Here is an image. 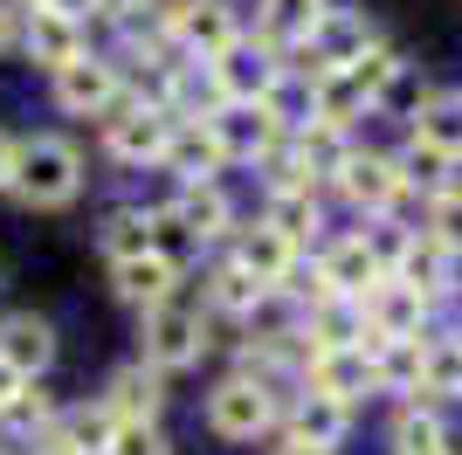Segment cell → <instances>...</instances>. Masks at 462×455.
<instances>
[{
  "label": "cell",
  "mask_w": 462,
  "mask_h": 455,
  "mask_svg": "<svg viewBox=\"0 0 462 455\" xmlns=\"http://www.w3.org/2000/svg\"><path fill=\"white\" fill-rule=\"evenodd\" d=\"M352 428V400L325 394V386H304L297 394V407H290V435H304V441H325V449H338Z\"/></svg>",
  "instance_id": "18"
},
{
  "label": "cell",
  "mask_w": 462,
  "mask_h": 455,
  "mask_svg": "<svg viewBox=\"0 0 462 455\" xmlns=\"http://www.w3.org/2000/svg\"><path fill=\"white\" fill-rule=\"evenodd\" d=\"M166 166H173L180 180H214V172L228 166V145L214 132V117H180L173 138H166Z\"/></svg>",
  "instance_id": "14"
},
{
  "label": "cell",
  "mask_w": 462,
  "mask_h": 455,
  "mask_svg": "<svg viewBox=\"0 0 462 455\" xmlns=\"http://www.w3.org/2000/svg\"><path fill=\"white\" fill-rule=\"evenodd\" d=\"M35 455H77V449H62V441H56V435H49V441H42V449H35Z\"/></svg>",
  "instance_id": "41"
},
{
  "label": "cell",
  "mask_w": 462,
  "mask_h": 455,
  "mask_svg": "<svg viewBox=\"0 0 462 455\" xmlns=\"http://www.w3.org/2000/svg\"><path fill=\"white\" fill-rule=\"evenodd\" d=\"M0 421H7V428H35V435H49V428H56V400H49V386L21 379V394L0 407Z\"/></svg>",
  "instance_id": "31"
},
{
  "label": "cell",
  "mask_w": 462,
  "mask_h": 455,
  "mask_svg": "<svg viewBox=\"0 0 462 455\" xmlns=\"http://www.w3.org/2000/svg\"><path fill=\"white\" fill-rule=\"evenodd\" d=\"M104 455H166V435H159L152 421H117V435Z\"/></svg>",
  "instance_id": "34"
},
{
  "label": "cell",
  "mask_w": 462,
  "mask_h": 455,
  "mask_svg": "<svg viewBox=\"0 0 462 455\" xmlns=\"http://www.w3.org/2000/svg\"><path fill=\"white\" fill-rule=\"evenodd\" d=\"M448 172H456V159H448V152L421 145V138H407V152H401V180H407V187L448 193Z\"/></svg>",
  "instance_id": "29"
},
{
  "label": "cell",
  "mask_w": 462,
  "mask_h": 455,
  "mask_svg": "<svg viewBox=\"0 0 462 455\" xmlns=\"http://www.w3.org/2000/svg\"><path fill=\"white\" fill-rule=\"evenodd\" d=\"M214 132L228 145V159H270L283 145V117L270 104H228V111L214 117Z\"/></svg>",
  "instance_id": "13"
},
{
  "label": "cell",
  "mask_w": 462,
  "mask_h": 455,
  "mask_svg": "<svg viewBox=\"0 0 462 455\" xmlns=\"http://www.w3.org/2000/svg\"><path fill=\"white\" fill-rule=\"evenodd\" d=\"M111 414L117 421H152L159 400H166V373L159 366H125V373H111Z\"/></svg>",
  "instance_id": "23"
},
{
  "label": "cell",
  "mask_w": 462,
  "mask_h": 455,
  "mask_svg": "<svg viewBox=\"0 0 462 455\" xmlns=\"http://www.w3.org/2000/svg\"><path fill=\"white\" fill-rule=\"evenodd\" d=\"M7 49H21V14H14V0H0V56Z\"/></svg>",
  "instance_id": "35"
},
{
  "label": "cell",
  "mask_w": 462,
  "mask_h": 455,
  "mask_svg": "<svg viewBox=\"0 0 462 455\" xmlns=\"http://www.w3.org/2000/svg\"><path fill=\"white\" fill-rule=\"evenodd\" d=\"M393 276H401L407 290H421L428 303L442 297L448 283H456V255H448L442 242H435V235H414V242L401 248V263H393Z\"/></svg>",
  "instance_id": "22"
},
{
  "label": "cell",
  "mask_w": 462,
  "mask_h": 455,
  "mask_svg": "<svg viewBox=\"0 0 462 455\" xmlns=\"http://www.w3.org/2000/svg\"><path fill=\"white\" fill-rule=\"evenodd\" d=\"M97 242H104L111 263H125V255L159 248V228H152V214H138V208H111V214H104V228H97Z\"/></svg>",
  "instance_id": "26"
},
{
  "label": "cell",
  "mask_w": 462,
  "mask_h": 455,
  "mask_svg": "<svg viewBox=\"0 0 462 455\" xmlns=\"http://www.w3.org/2000/svg\"><path fill=\"white\" fill-rule=\"evenodd\" d=\"M359 303H366V331L373 339H421L428 331V297L407 290L401 276H380Z\"/></svg>",
  "instance_id": "10"
},
{
  "label": "cell",
  "mask_w": 462,
  "mask_h": 455,
  "mask_svg": "<svg viewBox=\"0 0 462 455\" xmlns=\"http://www.w3.org/2000/svg\"><path fill=\"white\" fill-rule=\"evenodd\" d=\"M214 70H221V83H228V104H270L276 83L290 76V62H283L276 42H263V49L235 42L228 56H214Z\"/></svg>",
  "instance_id": "6"
},
{
  "label": "cell",
  "mask_w": 462,
  "mask_h": 455,
  "mask_svg": "<svg viewBox=\"0 0 462 455\" xmlns=\"http://www.w3.org/2000/svg\"><path fill=\"white\" fill-rule=\"evenodd\" d=\"M49 435H56L62 449H77V455H104V449H111V435H117V414H111V400H90V407L56 414Z\"/></svg>",
  "instance_id": "24"
},
{
  "label": "cell",
  "mask_w": 462,
  "mask_h": 455,
  "mask_svg": "<svg viewBox=\"0 0 462 455\" xmlns=\"http://www.w3.org/2000/svg\"><path fill=\"white\" fill-rule=\"evenodd\" d=\"M373 49V28H366V14H346V7H325V14L310 21L304 35H297V70H346V62H359Z\"/></svg>",
  "instance_id": "5"
},
{
  "label": "cell",
  "mask_w": 462,
  "mask_h": 455,
  "mask_svg": "<svg viewBox=\"0 0 462 455\" xmlns=\"http://www.w3.org/2000/svg\"><path fill=\"white\" fill-rule=\"evenodd\" d=\"M77 187H83V152L69 138H28V145H14L7 193H14L21 208H69Z\"/></svg>",
  "instance_id": "1"
},
{
  "label": "cell",
  "mask_w": 462,
  "mask_h": 455,
  "mask_svg": "<svg viewBox=\"0 0 462 455\" xmlns=\"http://www.w3.org/2000/svg\"><path fill=\"white\" fill-rule=\"evenodd\" d=\"M21 394V373H14V366H7V359H0V407H7V400H14Z\"/></svg>",
  "instance_id": "38"
},
{
  "label": "cell",
  "mask_w": 462,
  "mask_h": 455,
  "mask_svg": "<svg viewBox=\"0 0 462 455\" xmlns=\"http://www.w3.org/2000/svg\"><path fill=\"white\" fill-rule=\"evenodd\" d=\"M373 104H380L386 117H414V111L428 104V83H421V70H414V62H393V76L380 83V97H373Z\"/></svg>",
  "instance_id": "30"
},
{
  "label": "cell",
  "mask_w": 462,
  "mask_h": 455,
  "mask_svg": "<svg viewBox=\"0 0 462 455\" xmlns=\"http://www.w3.org/2000/svg\"><path fill=\"white\" fill-rule=\"evenodd\" d=\"M318 14H325V0H263V35L283 49V42H290V35H304Z\"/></svg>",
  "instance_id": "32"
},
{
  "label": "cell",
  "mask_w": 462,
  "mask_h": 455,
  "mask_svg": "<svg viewBox=\"0 0 462 455\" xmlns=\"http://www.w3.org/2000/svg\"><path fill=\"white\" fill-rule=\"evenodd\" d=\"M180 117L166 111V104H145V97H117L111 111H104V145H111L117 166H152V159H166V138H173Z\"/></svg>",
  "instance_id": "3"
},
{
  "label": "cell",
  "mask_w": 462,
  "mask_h": 455,
  "mask_svg": "<svg viewBox=\"0 0 462 455\" xmlns=\"http://www.w3.org/2000/svg\"><path fill=\"white\" fill-rule=\"evenodd\" d=\"M380 276H386V263H380V248H373L366 235H346V242H331V255H325V283L338 290V297H366Z\"/></svg>",
  "instance_id": "19"
},
{
  "label": "cell",
  "mask_w": 462,
  "mask_h": 455,
  "mask_svg": "<svg viewBox=\"0 0 462 455\" xmlns=\"http://www.w3.org/2000/svg\"><path fill=\"white\" fill-rule=\"evenodd\" d=\"M310 386H325V394H338V400H359L366 386H380V379H373V352H366V345L310 352Z\"/></svg>",
  "instance_id": "20"
},
{
  "label": "cell",
  "mask_w": 462,
  "mask_h": 455,
  "mask_svg": "<svg viewBox=\"0 0 462 455\" xmlns=\"http://www.w3.org/2000/svg\"><path fill=\"white\" fill-rule=\"evenodd\" d=\"M338 187H346V200L359 214H386L407 193V180H401V159H386V152H352L346 172H338Z\"/></svg>",
  "instance_id": "11"
},
{
  "label": "cell",
  "mask_w": 462,
  "mask_h": 455,
  "mask_svg": "<svg viewBox=\"0 0 462 455\" xmlns=\"http://www.w3.org/2000/svg\"><path fill=\"white\" fill-rule=\"evenodd\" d=\"M414 138L448 159H462V97H428L421 111H414Z\"/></svg>",
  "instance_id": "27"
},
{
  "label": "cell",
  "mask_w": 462,
  "mask_h": 455,
  "mask_svg": "<svg viewBox=\"0 0 462 455\" xmlns=\"http://www.w3.org/2000/svg\"><path fill=\"white\" fill-rule=\"evenodd\" d=\"M104 14H138V7H152V0H97Z\"/></svg>",
  "instance_id": "40"
},
{
  "label": "cell",
  "mask_w": 462,
  "mask_h": 455,
  "mask_svg": "<svg viewBox=\"0 0 462 455\" xmlns=\"http://www.w3.org/2000/svg\"><path fill=\"white\" fill-rule=\"evenodd\" d=\"M166 28H173V42H187L200 62L228 56L235 42H242V28H235V7H228V0H180V7H166Z\"/></svg>",
  "instance_id": "7"
},
{
  "label": "cell",
  "mask_w": 462,
  "mask_h": 455,
  "mask_svg": "<svg viewBox=\"0 0 462 455\" xmlns=\"http://www.w3.org/2000/svg\"><path fill=\"white\" fill-rule=\"evenodd\" d=\"M263 297H270V290L255 283L249 269H214V283H208V311H235V318H255V311H263Z\"/></svg>",
  "instance_id": "28"
},
{
  "label": "cell",
  "mask_w": 462,
  "mask_h": 455,
  "mask_svg": "<svg viewBox=\"0 0 462 455\" xmlns=\"http://www.w3.org/2000/svg\"><path fill=\"white\" fill-rule=\"evenodd\" d=\"M125 97V83H117V62H104V56H69L56 70V104L69 117H104Z\"/></svg>",
  "instance_id": "8"
},
{
  "label": "cell",
  "mask_w": 462,
  "mask_h": 455,
  "mask_svg": "<svg viewBox=\"0 0 462 455\" xmlns=\"http://www.w3.org/2000/svg\"><path fill=\"white\" fill-rule=\"evenodd\" d=\"M208 428L221 441H255L263 428H276V394H270V379H255V373H235L221 379L208 394Z\"/></svg>",
  "instance_id": "4"
},
{
  "label": "cell",
  "mask_w": 462,
  "mask_h": 455,
  "mask_svg": "<svg viewBox=\"0 0 462 455\" xmlns=\"http://www.w3.org/2000/svg\"><path fill=\"white\" fill-rule=\"evenodd\" d=\"M297 166H304V180H338L352 159V138L346 125H331V117H310L304 132H297V152H290Z\"/></svg>",
  "instance_id": "21"
},
{
  "label": "cell",
  "mask_w": 462,
  "mask_h": 455,
  "mask_svg": "<svg viewBox=\"0 0 462 455\" xmlns=\"http://www.w3.org/2000/svg\"><path fill=\"white\" fill-rule=\"evenodd\" d=\"M263 221L276 228V235H290V242H304V235H318V187H270V208H263Z\"/></svg>",
  "instance_id": "25"
},
{
  "label": "cell",
  "mask_w": 462,
  "mask_h": 455,
  "mask_svg": "<svg viewBox=\"0 0 462 455\" xmlns=\"http://www.w3.org/2000/svg\"><path fill=\"white\" fill-rule=\"evenodd\" d=\"M200 352H208V311H200V303H187L173 290L166 303L145 311V366L187 373V366H200Z\"/></svg>",
  "instance_id": "2"
},
{
  "label": "cell",
  "mask_w": 462,
  "mask_h": 455,
  "mask_svg": "<svg viewBox=\"0 0 462 455\" xmlns=\"http://www.w3.org/2000/svg\"><path fill=\"white\" fill-rule=\"evenodd\" d=\"M111 290H117V303L152 311V303H166V297L180 290V255H166V248L125 255V263H111Z\"/></svg>",
  "instance_id": "9"
},
{
  "label": "cell",
  "mask_w": 462,
  "mask_h": 455,
  "mask_svg": "<svg viewBox=\"0 0 462 455\" xmlns=\"http://www.w3.org/2000/svg\"><path fill=\"white\" fill-rule=\"evenodd\" d=\"M0 359L14 366L21 379H42L56 366V324L35 318V311H14V318H0Z\"/></svg>",
  "instance_id": "12"
},
{
  "label": "cell",
  "mask_w": 462,
  "mask_h": 455,
  "mask_svg": "<svg viewBox=\"0 0 462 455\" xmlns=\"http://www.w3.org/2000/svg\"><path fill=\"white\" fill-rule=\"evenodd\" d=\"M7 180H14V138L0 132V187H7Z\"/></svg>",
  "instance_id": "39"
},
{
  "label": "cell",
  "mask_w": 462,
  "mask_h": 455,
  "mask_svg": "<svg viewBox=\"0 0 462 455\" xmlns=\"http://www.w3.org/2000/svg\"><path fill=\"white\" fill-rule=\"evenodd\" d=\"M35 7H42V0H35Z\"/></svg>",
  "instance_id": "42"
},
{
  "label": "cell",
  "mask_w": 462,
  "mask_h": 455,
  "mask_svg": "<svg viewBox=\"0 0 462 455\" xmlns=\"http://www.w3.org/2000/svg\"><path fill=\"white\" fill-rule=\"evenodd\" d=\"M42 7H56V14H69V21H83V14H97V0H42Z\"/></svg>",
  "instance_id": "37"
},
{
  "label": "cell",
  "mask_w": 462,
  "mask_h": 455,
  "mask_svg": "<svg viewBox=\"0 0 462 455\" xmlns=\"http://www.w3.org/2000/svg\"><path fill=\"white\" fill-rule=\"evenodd\" d=\"M159 221H166V228H187L193 242H214V235H228L235 208H228V193L214 187V180H187V187H180V200L159 214Z\"/></svg>",
  "instance_id": "16"
},
{
  "label": "cell",
  "mask_w": 462,
  "mask_h": 455,
  "mask_svg": "<svg viewBox=\"0 0 462 455\" xmlns=\"http://www.w3.org/2000/svg\"><path fill=\"white\" fill-rule=\"evenodd\" d=\"M21 49H28V62H42V70H62L69 56H83V28L69 14H56V7H35V14L21 21Z\"/></svg>",
  "instance_id": "17"
},
{
  "label": "cell",
  "mask_w": 462,
  "mask_h": 455,
  "mask_svg": "<svg viewBox=\"0 0 462 455\" xmlns=\"http://www.w3.org/2000/svg\"><path fill=\"white\" fill-rule=\"evenodd\" d=\"M270 455H331V449H325V441H304V435H290L283 449H270Z\"/></svg>",
  "instance_id": "36"
},
{
  "label": "cell",
  "mask_w": 462,
  "mask_h": 455,
  "mask_svg": "<svg viewBox=\"0 0 462 455\" xmlns=\"http://www.w3.org/2000/svg\"><path fill=\"white\" fill-rule=\"evenodd\" d=\"M235 269H249L263 290H276V283H290V269H297V242L276 235L270 221H255V228L235 235Z\"/></svg>",
  "instance_id": "15"
},
{
  "label": "cell",
  "mask_w": 462,
  "mask_h": 455,
  "mask_svg": "<svg viewBox=\"0 0 462 455\" xmlns=\"http://www.w3.org/2000/svg\"><path fill=\"white\" fill-rule=\"evenodd\" d=\"M428 235L448 248V255H462V187L435 193V214H428Z\"/></svg>",
  "instance_id": "33"
}]
</instances>
